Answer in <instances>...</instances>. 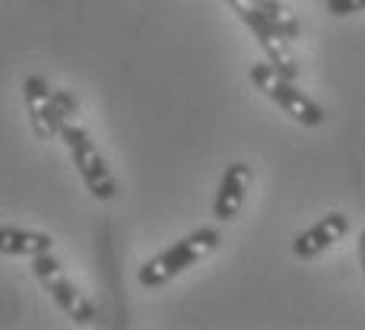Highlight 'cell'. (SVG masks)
Segmentation results:
<instances>
[{
    "mask_svg": "<svg viewBox=\"0 0 365 330\" xmlns=\"http://www.w3.org/2000/svg\"><path fill=\"white\" fill-rule=\"evenodd\" d=\"M216 248H220V232L216 229L191 232L187 238L175 242L172 248H165L163 254H156L153 261H146L143 267H140V273H137L140 286H146V289H159V286H165L168 279H175L178 273H185L187 267H194L207 254H213Z\"/></svg>",
    "mask_w": 365,
    "mask_h": 330,
    "instance_id": "1",
    "label": "cell"
},
{
    "mask_svg": "<svg viewBox=\"0 0 365 330\" xmlns=\"http://www.w3.org/2000/svg\"><path fill=\"white\" fill-rule=\"evenodd\" d=\"M23 99H26V111H29V124L38 140L58 137L64 121H76V102L64 89H54L41 76H26Z\"/></svg>",
    "mask_w": 365,
    "mask_h": 330,
    "instance_id": "2",
    "label": "cell"
},
{
    "mask_svg": "<svg viewBox=\"0 0 365 330\" xmlns=\"http://www.w3.org/2000/svg\"><path fill=\"white\" fill-rule=\"evenodd\" d=\"M251 83H255L270 102H277L292 121L305 124V128H318V124L324 121V108L314 99H308L296 86V80L279 73L270 61H267V64H251Z\"/></svg>",
    "mask_w": 365,
    "mask_h": 330,
    "instance_id": "3",
    "label": "cell"
},
{
    "mask_svg": "<svg viewBox=\"0 0 365 330\" xmlns=\"http://www.w3.org/2000/svg\"><path fill=\"white\" fill-rule=\"evenodd\" d=\"M61 137H64L70 156H73V165L80 168L83 181H86L89 194H93L96 200H111L118 194V185H115V175H111L108 163H105V156L99 153V146L89 140V133L80 128L76 121H64V128H61Z\"/></svg>",
    "mask_w": 365,
    "mask_h": 330,
    "instance_id": "4",
    "label": "cell"
},
{
    "mask_svg": "<svg viewBox=\"0 0 365 330\" xmlns=\"http://www.w3.org/2000/svg\"><path fill=\"white\" fill-rule=\"evenodd\" d=\"M32 270H35V277H38V283L51 292V299L58 301V308L67 314V318H73L76 324H93L96 321V305L83 296L73 283H70L64 267H61L58 257H51V251H48V254L32 257Z\"/></svg>",
    "mask_w": 365,
    "mask_h": 330,
    "instance_id": "5",
    "label": "cell"
},
{
    "mask_svg": "<svg viewBox=\"0 0 365 330\" xmlns=\"http://www.w3.org/2000/svg\"><path fill=\"white\" fill-rule=\"evenodd\" d=\"M226 4L232 6V10L238 13V19H242V23L251 29V35L257 38V45L264 48L267 61H270L279 73H286V76H292V80H296V76H299L296 58H292L289 45H286V38L279 35V29L270 23V19H267V13L261 10V6H257V0H226Z\"/></svg>",
    "mask_w": 365,
    "mask_h": 330,
    "instance_id": "6",
    "label": "cell"
},
{
    "mask_svg": "<svg viewBox=\"0 0 365 330\" xmlns=\"http://www.w3.org/2000/svg\"><path fill=\"white\" fill-rule=\"evenodd\" d=\"M349 232V220L346 213H327L321 222H314L312 229L299 232L296 242H292V254L302 257V261H312V257L324 254L331 244H336L343 235Z\"/></svg>",
    "mask_w": 365,
    "mask_h": 330,
    "instance_id": "7",
    "label": "cell"
},
{
    "mask_svg": "<svg viewBox=\"0 0 365 330\" xmlns=\"http://www.w3.org/2000/svg\"><path fill=\"white\" fill-rule=\"evenodd\" d=\"M248 187H251V165L245 163H232L226 168L220 181V191H216V200H213V216L220 222H229L242 213L245 207V197H248Z\"/></svg>",
    "mask_w": 365,
    "mask_h": 330,
    "instance_id": "8",
    "label": "cell"
},
{
    "mask_svg": "<svg viewBox=\"0 0 365 330\" xmlns=\"http://www.w3.org/2000/svg\"><path fill=\"white\" fill-rule=\"evenodd\" d=\"M54 248V238L45 232H29L16 226H0V254L13 257H38Z\"/></svg>",
    "mask_w": 365,
    "mask_h": 330,
    "instance_id": "9",
    "label": "cell"
},
{
    "mask_svg": "<svg viewBox=\"0 0 365 330\" xmlns=\"http://www.w3.org/2000/svg\"><path fill=\"white\" fill-rule=\"evenodd\" d=\"M257 6L267 13V19L277 26L279 35H283L286 41H292V38H299V35H302V26H299L296 13L289 10V4H286V0H257Z\"/></svg>",
    "mask_w": 365,
    "mask_h": 330,
    "instance_id": "10",
    "label": "cell"
},
{
    "mask_svg": "<svg viewBox=\"0 0 365 330\" xmlns=\"http://www.w3.org/2000/svg\"><path fill=\"white\" fill-rule=\"evenodd\" d=\"M327 13L334 16H349V13H362L365 10V0H324Z\"/></svg>",
    "mask_w": 365,
    "mask_h": 330,
    "instance_id": "11",
    "label": "cell"
},
{
    "mask_svg": "<svg viewBox=\"0 0 365 330\" xmlns=\"http://www.w3.org/2000/svg\"><path fill=\"white\" fill-rule=\"evenodd\" d=\"M359 264H362V273H365V232L359 235Z\"/></svg>",
    "mask_w": 365,
    "mask_h": 330,
    "instance_id": "12",
    "label": "cell"
}]
</instances>
